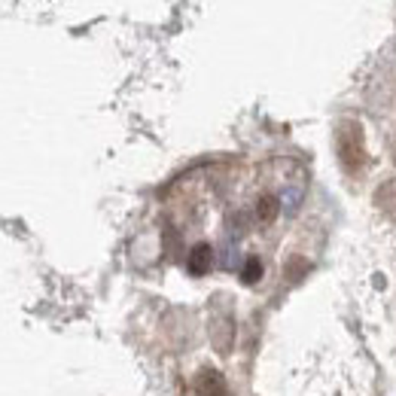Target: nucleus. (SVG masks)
Listing matches in <instances>:
<instances>
[{
  "label": "nucleus",
  "mask_w": 396,
  "mask_h": 396,
  "mask_svg": "<svg viewBox=\"0 0 396 396\" xmlns=\"http://www.w3.org/2000/svg\"><path fill=\"white\" fill-rule=\"evenodd\" d=\"M210 268H213V247L201 241L186 253V271L192 278H205Z\"/></svg>",
  "instance_id": "f03ea898"
},
{
  "label": "nucleus",
  "mask_w": 396,
  "mask_h": 396,
  "mask_svg": "<svg viewBox=\"0 0 396 396\" xmlns=\"http://www.w3.org/2000/svg\"><path fill=\"white\" fill-rule=\"evenodd\" d=\"M278 213H280V198L278 196H259L256 208H253V220L259 225H271L278 220Z\"/></svg>",
  "instance_id": "20e7f679"
},
{
  "label": "nucleus",
  "mask_w": 396,
  "mask_h": 396,
  "mask_svg": "<svg viewBox=\"0 0 396 396\" xmlns=\"http://www.w3.org/2000/svg\"><path fill=\"white\" fill-rule=\"evenodd\" d=\"M338 158L347 171H357L363 168L366 156H363V143H360V128L357 126H342L338 131Z\"/></svg>",
  "instance_id": "f257e3e1"
},
{
  "label": "nucleus",
  "mask_w": 396,
  "mask_h": 396,
  "mask_svg": "<svg viewBox=\"0 0 396 396\" xmlns=\"http://www.w3.org/2000/svg\"><path fill=\"white\" fill-rule=\"evenodd\" d=\"M259 278H263V263H259V256H247V263L241 268V280L244 284H259Z\"/></svg>",
  "instance_id": "39448f33"
},
{
  "label": "nucleus",
  "mask_w": 396,
  "mask_h": 396,
  "mask_svg": "<svg viewBox=\"0 0 396 396\" xmlns=\"http://www.w3.org/2000/svg\"><path fill=\"white\" fill-rule=\"evenodd\" d=\"M196 396H229V387H225V378L217 369H205L196 378Z\"/></svg>",
  "instance_id": "7ed1b4c3"
}]
</instances>
